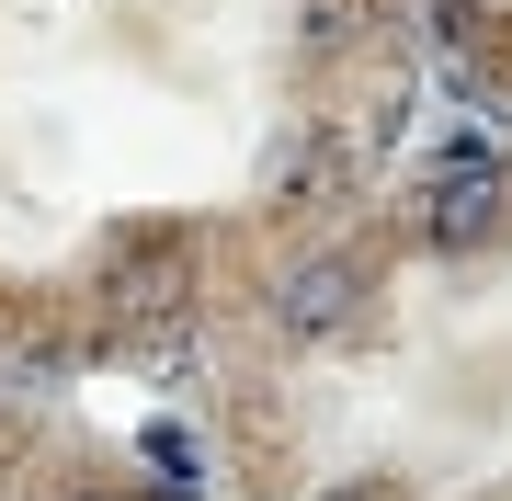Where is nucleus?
<instances>
[{
    "mask_svg": "<svg viewBox=\"0 0 512 501\" xmlns=\"http://www.w3.org/2000/svg\"><path fill=\"white\" fill-rule=\"evenodd\" d=\"M160 501H183V490H160Z\"/></svg>",
    "mask_w": 512,
    "mask_h": 501,
    "instance_id": "4",
    "label": "nucleus"
},
{
    "mask_svg": "<svg viewBox=\"0 0 512 501\" xmlns=\"http://www.w3.org/2000/svg\"><path fill=\"white\" fill-rule=\"evenodd\" d=\"M353 297H365V262H353V251H319V262H296V274L274 285V319L308 331V342H330L353 319Z\"/></svg>",
    "mask_w": 512,
    "mask_h": 501,
    "instance_id": "1",
    "label": "nucleus"
},
{
    "mask_svg": "<svg viewBox=\"0 0 512 501\" xmlns=\"http://www.w3.org/2000/svg\"><path fill=\"white\" fill-rule=\"evenodd\" d=\"M319 501H399V479H342V490H319Z\"/></svg>",
    "mask_w": 512,
    "mask_h": 501,
    "instance_id": "3",
    "label": "nucleus"
},
{
    "mask_svg": "<svg viewBox=\"0 0 512 501\" xmlns=\"http://www.w3.org/2000/svg\"><path fill=\"white\" fill-rule=\"evenodd\" d=\"M501 228V160H467V171H444L433 205H421V240L433 251H478Z\"/></svg>",
    "mask_w": 512,
    "mask_h": 501,
    "instance_id": "2",
    "label": "nucleus"
}]
</instances>
